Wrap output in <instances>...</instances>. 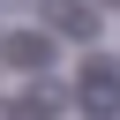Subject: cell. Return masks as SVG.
Here are the masks:
<instances>
[{
	"label": "cell",
	"mask_w": 120,
	"mask_h": 120,
	"mask_svg": "<svg viewBox=\"0 0 120 120\" xmlns=\"http://www.w3.org/2000/svg\"><path fill=\"white\" fill-rule=\"evenodd\" d=\"M8 60L15 68H52V38H8Z\"/></svg>",
	"instance_id": "cell-1"
},
{
	"label": "cell",
	"mask_w": 120,
	"mask_h": 120,
	"mask_svg": "<svg viewBox=\"0 0 120 120\" xmlns=\"http://www.w3.org/2000/svg\"><path fill=\"white\" fill-rule=\"evenodd\" d=\"M82 98H90V105H112V98H120V68H90V75H82Z\"/></svg>",
	"instance_id": "cell-2"
},
{
	"label": "cell",
	"mask_w": 120,
	"mask_h": 120,
	"mask_svg": "<svg viewBox=\"0 0 120 120\" xmlns=\"http://www.w3.org/2000/svg\"><path fill=\"white\" fill-rule=\"evenodd\" d=\"M8 8H38V0H8Z\"/></svg>",
	"instance_id": "cell-3"
},
{
	"label": "cell",
	"mask_w": 120,
	"mask_h": 120,
	"mask_svg": "<svg viewBox=\"0 0 120 120\" xmlns=\"http://www.w3.org/2000/svg\"><path fill=\"white\" fill-rule=\"evenodd\" d=\"M90 8H120V0H90Z\"/></svg>",
	"instance_id": "cell-4"
}]
</instances>
